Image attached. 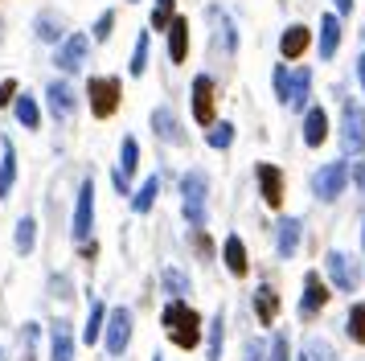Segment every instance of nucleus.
I'll return each instance as SVG.
<instances>
[{
  "mask_svg": "<svg viewBox=\"0 0 365 361\" xmlns=\"http://www.w3.org/2000/svg\"><path fill=\"white\" fill-rule=\"evenodd\" d=\"M160 325H165L168 341L177 345V349H193V345L201 341V320L197 308L193 304H185V300H168L165 312H160Z\"/></svg>",
  "mask_w": 365,
  "mask_h": 361,
  "instance_id": "nucleus-1",
  "label": "nucleus"
},
{
  "mask_svg": "<svg viewBox=\"0 0 365 361\" xmlns=\"http://www.w3.org/2000/svg\"><path fill=\"white\" fill-rule=\"evenodd\" d=\"M205 205H210V177H205L201 168H189L181 177V213L193 230L205 226V218H210Z\"/></svg>",
  "mask_w": 365,
  "mask_h": 361,
  "instance_id": "nucleus-2",
  "label": "nucleus"
},
{
  "mask_svg": "<svg viewBox=\"0 0 365 361\" xmlns=\"http://www.w3.org/2000/svg\"><path fill=\"white\" fill-rule=\"evenodd\" d=\"M86 98H91V115L95 119H111L123 103V82L115 74H95L86 82Z\"/></svg>",
  "mask_w": 365,
  "mask_h": 361,
  "instance_id": "nucleus-3",
  "label": "nucleus"
},
{
  "mask_svg": "<svg viewBox=\"0 0 365 361\" xmlns=\"http://www.w3.org/2000/svg\"><path fill=\"white\" fill-rule=\"evenodd\" d=\"M341 144H345L349 156H361L365 152V111L353 98L341 103Z\"/></svg>",
  "mask_w": 365,
  "mask_h": 361,
  "instance_id": "nucleus-4",
  "label": "nucleus"
},
{
  "mask_svg": "<svg viewBox=\"0 0 365 361\" xmlns=\"http://www.w3.org/2000/svg\"><path fill=\"white\" fill-rule=\"evenodd\" d=\"M103 332H107V353L111 357H123L128 345H132V312L123 308H107V320H103Z\"/></svg>",
  "mask_w": 365,
  "mask_h": 361,
  "instance_id": "nucleus-5",
  "label": "nucleus"
},
{
  "mask_svg": "<svg viewBox=\"0 0 365 361\" xmlns=\"http://www.w3.org/2000/svg\"><path fill=\"white\" fill-rule=\"evenodd\" d=\"M86 54H91V37H86V33H66V37L58 41L53 66H58L62 74H78L83 62H86Z\"/></svg>",
  "mask_w": 365,
  "mask_h": 361,
  "instance_id": "nucleus-6",
  "label": "nucleus"
},
{
  "mask_svg": "<svg viewBox=\"0 0 365 361\" xmlns=\"http://www.w3.org/2000/svg\"><path fill=\"white\" fill-rule=\"evenodd\" d=\"M91 226H95V180L86 177L83 185H78L74 222H70V234H74V243H86V238H91Z\"/></svg>",
  "mask_w": 365,
  "mask_h": 361,
  "instance_id": "nucleus-7",
  "label": "nucleus"
},
{
  "mask_svg": "<svg viewBox=\"0 0 365 361\" xmlns=\"http://www.w3.org/2000/svg\"><path fill=\"white\" fill-rule=\"evenodd\" d=\"M345 185H349V161H332L312 177V189L320 201H336V197L345 193Z\"/></svg>",
  "mask_w": 365,
  "mask_h": 361,
  "instance_id": "nucleus-8",
  "label": "nucleus"
},
{
  "mask_svg": "<svg viewBox=\"0 0 365 361\" xmlns=\"http://www.w3.org/2000/svg\"><path fill=\"white\" fill-rule=\"evenodd\" d=\"M46 107H50L53 119H74V111H78V95H74V86H70L66 78H53L50 86H46Z\"/></svg>",
  "mask_w": 365,
  "mask_h": 361,
  "instance_id": "nucleus-9",
  "label": "nucleus"
},
{
  "mask_svg": "<svg viewBox=\"0 0 365 361\" xmlns=\"http://www.w3.org/2000/svg\"><path fill=\"white\" fill-rule=\"evenodd\" d=\"M329 300H332V292L324 288V279H320V271H308V275H304V295H299V316H304V320H312V316H320Z\"/></svg>",
  "mask_w": 365,
  "mask_h": 361,
  "instance_id": "nucleus-10",
  "label": "nucleus"
},
{
  "mask_svg": "<svg viewBox=\"0 0 365 361\" xmlns=\"http://www.w3.org/2000/svg\"><path fill=\"white\" fill-rule=\"evenodd\" d=\"M135 164H140V144H135V136H123V144H119V164H115V173H111L119 197L132 193V173H135Z\"/></svg>",
  "mask_w": 365,
  "mask_h": 361,
  "instance_id": "nucleus-11",
  "label": "nucleus"
},
{
  "mask_svg": "<svg viewBox=\"0 0 365 361\" xmlns=\"http://www.w3.org/2000/svg\"><path fill=\"white\" fill-rule=\"evenodd\" d=\"M152 136L165 140V144H173V148L189 144V131L181 128V119L173 115V107H156V111H152Z\"/></svg>",
  "mask_w": 365,
  "mask_h": 361,
  "instance_id": "nucleus-12",
  "label": "nucleus"
},
{
  "mask_svg": "<svg viewBox=\"0 0 365 361\" xmlns=\"http://www.w3.org/2000/svg\"><path fill=\"white\" fill-rule=\"evenodd\" d=\"M214 78L210 74H197L193 78V119H197L201 128H210L217 115H214Z\"/></svg>",
  "mask_w": 365,
  "mask_h": 361,
  "instance_id": "nucleus-13",
  "label": "nucleus"
},
{
  "mask_svg": "<svg viewBox=\"0 0 365 361\" xmlns=\"http://www.w3.org/2000/svg\"><path fill=\"white\" fill-rule=\"evenodd\" d=\"M255 177H259V193H263V201L271 205V210H279L283 205V173L275 168V164H255Z\"/></svg>",
  "mask_w": 365,
  "mask_h": 361,
  "instance_id": "nucleus-14",
  "label": "nucleus"
},
{
  "mask_svg": "<svg viewBox=\"0 0 365 361\" xmlns=\"http://www.w3.org/2000/svg\"><path fill=\"white\" fill-rule=\"evenodd\" d=\"M308 46H312V29H308V25H287V29L279 33L283 62H296V58H304V54H308Z\"/></svg>",
  "mask_w": 365,
  "mask_h": 361,
  "instance_id": "nucleus-15",
  "label": "nucleus"
},
{
  "mask_svg": "<svg viewBox=\"0 0 365 361\" xmlns=\"http://www.w3.org/2000/svg\"><path fill=\"white\" fill-rule=\"evenodd\" d=\"M13 185H17V144L0 136V201L13 197Z\"/></svg>",
  "mask_w": 365,
  "mask_h": 361,
  "instance_id": "nucleus-16",
  "label": "nucleus"
},
{
  "mask_svg": "<svg viewBox=\"0 0 365 361\" xmlns=\"http://www.w3.org/2000/svg\"><path fill=\"white\" fill-rule=\"evenodd\" d=\"M299 234H304L299 218H279V226H275V250H279V259H296Z\"/></svg>",
  "mask_w": 365,
  "mask_h": 361,
  "instance_id": "nucleus-17",
  "label": "nucleus"
},
{
  "mask_svg": "<svg viewBox=\"0 0 365 361\" xmlns=\"http://www.w3.org/2000/svg\"><path fill=\"white\" fill-rule=\"evenodd\" d=\"M165 33H168V62L181 66L189 58V16H173Z\"/></svg>",
  "mask_w": 365,
  "mask_h": 361,
  "instance_id": "nucleus-18",
  "label": "nucleus"
},
{
  "mask_svg": "<svg viewBox=\"0 0 365 361\" xmlns=\"http://www.w3.org/2000/svg\"><path fill=\"white\" fill-rule=\"evenodd\" d=\"M329 140V111L324 107H304V144L308 148H320Z\"/></svg>",
  "mask_w": 365,
  "mask_h": 361,
  "instance_id": "nucleus-19",
  "label": "nucleus"
},
{
  "mask_svg": "<svg viewBox=\"0 0 365 361\" xmlns=\"http://www.w3.org/2000/svg\"><path fill=\"white\" fill-rule=\"evenodd\" d=\"M308 98H312V70L304 66V70H296V74L287 78V98H283V107L304 111V107H308Z\"/></svg>",
  "mask_w": 365,
  "mask_h": 361,
  "instance_id": "nucleus-20",
  "label": "nucleus"
},
{
  "mask_svg": "<svg viewBox=\"0 0 365 361\" xmlns=\"http://www.w3.org/2000/svg\"><path fill=\"white\" fill-rule=\"evenodd\" d=\"M50 361H74V328L70 320L50 325Z\"/></svg>",
  "mask_w": 365,
  "mask_h": 361,
  "instance_id": "nucleus-21",
  "label": "nucleus"
},
{
  "mask_svg": "<svg viewBox=\"0 0 365 361\" xmlns=\"http://www.w3.org/2000/svg\"><path fill=\"white\" fill-rule=\"evenodd\" d=\"M324 267H329V279L336 283V292H353V288H357V271H353V263H349L341 250H329Z\"/></svg>",
  "mask_w": 365,
  "mask_h": 361,
  "instance_id": "nucleus-22",
  "label": "nucleus"
},
{
  "mask_svg": "<svg viewBox=\"0 0 365 361\" xmlns=\"http://www.w3.org/2000/svg\"><path fill=\"white\" fill-rule=\"evenodd\" d=\"M222 259H226V271H230L234 279H247L250 259H247V246H242V238H238V234H230V238L222 243Z\"/></svg>",
  "mask_w": 365,
  "mask_h": 361,
  "instance_id": "nucleus-23",
  "label": "nucleus"
},
{
  "mask_svg": "<svg viewBox=\"0 0 365 361\" xmlns=\"http://www.w3.org/2000/svg\"><path fill=\"white\" fill-rule=\"evenodd\" d=\"M336 46H341V16L324 13L320 16V62H332L336 58Z\"/></svg>",
  "mask_w": 365,
  "mask_h": 361,
  "instance_id": "nucleus-24",
  "label": "nucleus"
},
{
  "mask_svg": "<svg viewBox=\"0 0 365 361\" xmlns=\"http://www.w3.org/2000/svg\"><path fill=\"white\" fill-rule=\"evenodd\" d=\"M9 107H13V115H17L21 128H29V131L41 128V107H37V98H34V95H21V91H17Z\"/></svg>",
  "mask_w": 365,
  "mask_h": 361,
  "instance_id": "nucleus-25",
  "label": "nucleus"
},
{
  "mask_svg": "<svg viewBox=\"0 0 365 361\" xmlns=\"http://www.w3.org/2000/svg\"><path fill=\"white\" fill-rule=\"evenodd\" d=\"M34 33H37V41H50V46H58V41L66 37V29H62V16L53 13V9H41V13H37Z\"/></svg>",
  "mask_w": 365,
  "mask_h": 361,
  "instance_id": "nucleus-26",
  "label": "nucleus"
},
{
  "mask_svg": "<svg viewBox=\"0 0 365 361\" xmlns=\"http://www.w3.org/2000/svg\"><path fill=\"white\" fill-rule=\"evenodd\" d=\"M205 328V361H222V341H226V320H222V312L210 316V325Z\"/></svg>",
  "mask_w": 365,
  "mask_h": 361,
  "instance_id": "nucleus-27",
  "label": "nucleus"
},
{
  "mask_svg": "<svg viewBox=\"0 0 365 361\" xmlns=\"http://www.w3.org/2000/svg\"><path fill=\"white\" fill-rule=\"evenodd\" d=\"M255 312H259V325H275V316H279V295L271 283H263L259 292H255Z\"/></svg>",
  "mask_w": 365,
  "mask_h": 361,
  "instance_id": "nucleus-28",
  "label": "nucleus"
},
{
  "mask_svg": "<svg viewBox=\"0 0 365 361\" xmlns=\"http://www.w3.org/2000/svg\"><path fill=\"white\" fill-rule=\"evenodd\" d=\"M13 246H17V255H34V246H37V218H34V213L17 218V234H13Z\"/></svg>",
  "mask_w": 365,
  "mask_h": 361,
  "instance_id": "nucleus-29",
  "label": "nucleus"
},
{
  "mask_svg": "<svg viewBox=\"0 0 365 361\" xmlns=\"http://www.w3.org/2000/svg\"><path fill=\"white\" fill-rule=\"evenodd\" d=\"M103 320H107V304H103V300H91V316H86V325H83L86 345H95L103 337Z\"/></svg>",
  "mask_w": 365,
  "mask_h": 361,
  "instance_id": "nucleus-30",
  "label": "nucleus"
},
{
  "mask_svg": "<svg viewBox=\"0 0 365 361\" xmlns=\"http://www.w3.org/2000/svg\"><path fill=\"white\" fill-rule=\"evenodd\" d=\"M156 197H160V177H148L140 189L132 193V210L135 213H148L152 205H156Z\"/></svg>",
  "mask_w": 365,
  "mask_h": 361,
  "instance_id": "nucleus-31",
  "label": "nucleus"
},
{
  "mask_svg": "<svg viewBox=\"0 0 365 361\" xmlns=\"http://www.w3.org/2000/svg\"><path fill=\"white\" fill-rule=\"evenodd\" d=\"M160 283H165V292L173 295V300H185V295L193 292L189 275H185V271H177V267H165V271H160Z\"/></svg>",
  "mask_w": 365,
  "mask_h": 361,
  "instance_id": "nucleus-32",
  "label": "nucleus"
},
{
  "mask_svg": "<svg viewBox=\"0 0 365 361\" xmlns=\"http://www.w3.org/2000/svg\"><path fill=\"white\" fill-rule=\"evenodd\" d=\"M210 21H214L217 25V41H222V46H226V54H234V49H238V37H234V21L226 13H222V9H210Z\"/></svg>",
  "mask_w": 365,
  "mask_h": 361,
  "instance_id": "nucleus-33",
  "label": "nucleus"
},
{
  "mask_svg": "<svg viewBox=\"0 0 365 361\" xmlns=\"http://www.w3.org/2000/svg\"><path fill=\"white\" fill-rule=\"evenodd\" d=\"M345 332L353 337L357 345H365V300H357L353 308H349V316H345Z\"/></svg>",
  "mask_w": 365,
  "mask_h": 361,
  "instance_id": "nucleus-34",
  "label": "nucleus"
},
{
  "mask_svg": "<svg viewBox=\"0 0 365 361\" xmlns=\"http://www.w3.org/2000/svg\"><path fill=\"white\" fill-rule=\"evenodd\" d=\"M144 70H148V33H140V37H135L132 62H128V74H132V78H144Z\"/></svg>",
  "mask_w": 365,
  "mask_h": 361,
  "instance_id": "nucleus-35",
  "label": "nucleus"
},
{
  "mask_svg": "<svg viewBox=\"0 0 365 361\" xmlns=\"http://www.w3.org/2000/svg\"><path fill=\"white\" fill-rule=\"evenodd\" d=\"M205 140H210V148H214V152H226V148L234 144V123H226V119H222V123H210V136H205Z\"/></svg>",
  "mask_w": 365,
  "mask_h": 361,
  "instance_id": "nucleus-36",
  "label": "nucleus"
},
{
  "mask_svg": "<svg viewBox=\"0 0 365 361\" xmlns=\"http://www.w3.org/2000/svg\"><path fill=\"white\" fill-rule=\"evenodd\" d=\"M299 361H336V353H332V345L324 341V337H308V341H304V357Z\"/></svg>",
  "mask_w": 365,
  "mask_h": 361,
  "instance_id": "nucleus-37",
  "label": "nucleus"
},
{
  "mask_svg": "<svg viewBox=\"0 0 365 361\" xmlns=\"http://www.w3.org/2000/svg\"><path fill=\"white\" fill-rule=\"evenodd\" d=\"M173 4H177V0H156V9H152V16H148V25L156 33L168 29V21H173Z\"/></svg>",
  "mask_w": 365,
  "mask_h": 361,
  "instance_id": "nucleus-38",
  "label": "nucleus"
},
{
  "mask_svg": "<svg viewBox=\"0 0 365 361\" xmlns=\"http://www.w3.org/2000/svg\"><path fill=\"white\" fill-rule=\"evenodd\" d=\"M111 33H115V13L107 9V13H103L99 21H95V33H91V41H107Z\"/></svg>",
  "mask_w": 365,
  "mask_h": 361,
  "instance_id": "nucleus-39",
  "label": "nucleus"
},
{
  "mask_svg": "<svg viewBox=\"0 0 365 361\" xmlns=\"http://www.w3.org/2000/svg\"><path fill=\"white\" fill-rule=\"evenodd\" d=\"M271 361H292V345H287V332H275V337H271Z\"/></svg>",
  "mask_w": 365,
  "mask_h": 361,
  "instance_id": "nucleus-40",
  "label": "nucleus"
},
{
  "mask_svg": "<svg viewBox=\"0 0 365 361\" xmlns=\"http://www.w3.org/2000/svg\"><path fill=\"white\" fill-rule=\"evenodd\" d=\"M287 78H292V74H287V62H279L275 66V98H287Z\"/></svg>",
  "mask_w": 365,
  "mask_h": 361,
  "instance_id": "nucleus-41",
  "label": "nucleus"
},
{
  "mask_svg": "<svg viewBox=\"0 0 365 361\" xmlns=\"http://www.w3.org/2000/svg\"><path fill=\"white\" fill-rule=\"evenodd\" d=\"M17 95V78H0V107H9Z\"/></svg>",
  "mask_w": 365,
  "mask_h": 361,
  "instance_id": "nucleus-42",
  "label": "nucleus"
},
{
  "mask_svg": "<svg viewBox=\"0 0 365 361\" xmlns=\"http://www.w3.org/2000/svg\"><path fill=\"white\" fill-rule=\"evenodd\" d=\"M336 16H353V0H336Z\"/></svg>",
  "mask_w": 365,
  "mask_h": 361,
  "instance_id": "nucleus-43",
  "label": "nucleus"
},
{
  "mask_svg": "<svg viewBox=\"0 0 365 361\" xmlns=\"http://www.w3.org/2000/svg\"><path fill=\"white\" fill-rule=\"evenodd\" d=\"M78 246H83V259H86V263H91L95 255H99V246H95V243H78Z\"/></svg>",
  "mask_w": 365,
  "mask_h": 361,
  "instance_id": "nucleus-44",
  "label": "nucleus"
},
{
  "mask_svg": "<svg viewBox=\"0 0 365 361\" xmlns=\"http://www.w3.org/2000/svg\"><path fill=\"white\" fill-rule=\"evenodd\" d=\"M357 78H361V86H365V54L357 58Z\"/></svg>",
  "mask_w": 365,
  "mask_h": 361,
  "instance_id": "nucleus-45",
  "label": "nucleus"
},
{
  "mask_svg": "<svg viewBox=\"0 0 365 361\" xmlns=\"http://www.w3.org/2000/svg\"><path fill=\"white\" fill-rule=\"evenodd\" d=\"M247 361H263V357H259V353H250V357H247Z\"/></svg>",
  "mask_w": 365,
  "mask_h": 361,
  "instance_id": "nucleus-46",
  "label": "nucleus"
},
{
  "mask_svg": "<svg viewBox=\"0 0 365 361\" xmlns=\"http://www.w3.org/2000/svg\"><path fill=\"white\" fill-rule=\"evenodd\" d=\"M0 361H4V349H0Z\"/></svg>",
  "mask_w": 365,
  "mask_h": 361,
  "instance_id": "nucleus-47",
  "label": "nucleus"
},
{
  "mask_svg": "<svg viewBox=\"0 0 365 361\" xmlns=\"http://www.w3.org/2000/svg\"><path fill=\"white\" fill-rule=\"evenodd\" d=\"M152 361H165V357H152Z\"/></svg>",
  "mask_w": 365,
  "mask_h": 361,
  "instance_id": "nucleus-48",
  "label": "nucleus"
},
{
  "mask_svg": "<svg viewBox=\"0 0 365 361\" xmlns=\"http://www.w3.org/2000/svg\"><path fill=\"white\" fill-rule=\"evenodd\" d=\"M132 4H135V0H132Z\"/></svg>",
  "mask_w": 365,
  "mask_h": 361,
  "instance_id": "nucleus-49",
  "label": "nucleus"
}]
</instances>
